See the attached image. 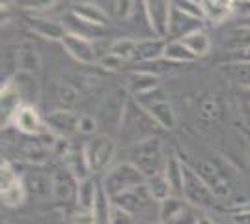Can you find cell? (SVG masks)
I'll use <instances>...</instances> for the list:
<instances>
[{"label":"cell","mask_w":250,"mask_h":224,"mask_svg":"<svg viewBox=\"0 0 250 224\" xmlns=\"http://www.w3.org/2000/svg\"><path fill=\"white\" fill-rule=\"evenodd\" d=\"M0 105H2V127H8L11 120L15 116V112L24 105L22 97L19 92L15 90V86L10 81L2 84V92H0Z\"/></svg>","instance_id":"19"},{"label":"cell","mask_w":250,"mask_h":224,"mask_svg":"<svg viewBox=\"0 0 250 224\" xmlns=\"http://www.w3.org/2000/svg\"><path fill=\"white\" fill-rule=\"evenodd\" d=\"M231 221H233V224H250V205L231 213Z\"/></svg>","instance_id":"52"},{"label":"cell","mask_w":250,"mask_h":224,"mask_svg":"<svg viewBox=\"0 0 250 224\" xmlns=\"http://www.w3.org/2000/svg\"><path fill=\"white\" fill-rule=\"evenodd\" d=\"M136 0H114V15L120 21H127L133 17Z\"/></svg>","instance_id":"44"},{"label":"cell","mask_w":250,"mask_h":224,"mask_svg":"<svg viewBox=\"0 0 250 224\" xmlns=\"http://www.w3.org/2000/svg\"><path fill=\"white\" fill-rule=\"evenodd\" d=\"M224 47L229 53H241L250 49V28L249 26H239L235 30H231L224 41Z\"/></svg>","instance_id":"34"},{"label":"cell","mask_w":250,"mask_h":224,"mask_svg":"<svg viewBox=\"0 0 250 224\" xmlns=\"http://www.w3.org/2000/svg\"><path fill=\"white\" fill-rule=\"evenodd\" d=\"M144 183H146L144 174L138 170L133 163L127 161V163H120V164L112 166L110 170L104 172L103 180H101V189L108 198H114L118 194L140 187Z\"/></svg>","instance_id":"4"},{"label":"cell","mask_w":250,"mask_h":224,"mask_svg":"<svg viewBox=\"0 0 250 224\" xmlns=\"http://www.w3.org/2000/svg\"><path fill=\"white\" fill-rule=\"evenodd\" d=\"M56 99L63 107H71L81 99V88H77L71 82H60L56 88Z\"/></svg>","instance_id":"37"},{"label":"cell","mask_w":250,"mask_h":224,"mask_svg":"<svg viewBox=\"0 0 250 224\" xmlns=\"http://www.w3.org/2000/svg\"><path fill=\"white\" fill-rule=\"evenodd\" d=\"M151 28L157 38H167L170 15H172V0H146Z\"/></svg>","instance_id":"15"},{"label":"cell","mask_w":250,"mask_h":224,"mask_svg":"<svg viewBox=\"0 0 250 224\" xmlns=\"http://www.w3.org/2000/svg\"><path fill=\"white\" fill-rule=\"evenodd\" d=\"M177 67V64L174 62H170L167 58H157L153 62H147V64H140V69H144V71H149V73L153 75H163V73H170V71H174Z\"/></svg>","instance_id":"42"},{"label":"cell","mask_w":250,"mask_h":224,"mask_svg":"<svg viewBox=\"0 0 250 224\" xmlns=\"http://www.w3.org/2000/svg\"><path fill=\"white\" fill-rule=\"evenodd\" d=\"M97 118L90 116V114H81V120H79V133L83 135H88V137H95L97 133Z\"/></svg>","instance_id":"47"},{"label":"cell","mask_w":250,"mask_h":224,"mask_svg":"<svg viewBox=\"0 0 250 224\" xmlns=\"http://www.w3.org/2000/svg\"><path fill=\"white\" fill-rule=\"evenodd\" d=\"M181 198H185L192 207L196 209H209L215 205V194L209 189V185L204 182V178L200 176L196 168L188 166L187 163H183V194Z\"/></svg>","instance_id":"5"},{"label":"cell","mask_w":250,"mask_h":224,"mask_svg":"<svg viewBox=\"0 0 250 224\" xmlns=\"http://www.w3.org/2000/svg\"><path fill=\"white\" fill-rule=\"evenodd\" d=\"M60 43H62L63 49H65V53L69 54L75 62H79V64H83V65L97 64L99 58H97V51H95L92 40L67 32Z\"/></svg>","instance_id":"10"},{"label":"cell","mask_w":250,"mask_h":224,"mask_svg":"<svg viewBox=\"0 0 250 224\" xmlns=\"http://www.w3.org/2000/svg\"><path fill=\"white\" fill-rule=\"evenodd\" d=\"M110 202L114 204L116 207H120V209H124V211L136 217L140 211H144L147 205L153 202V198H151L146 183H144L140 187H135L131 191H125L122 194L114 196V198H110Z\"/></svg>","instance_id":"14"},{"label":"cell","mask_w":250,"mask_h":224,"mask_svg":"<svg viewBox=\"0 0 250 224\" xmlns=\"http://www.w3.org/2000/svg\"><path fill=\"white\" fill-rule=\"evenodd\" d=\"M161 131H163L161 125L136 103L135 99L127 101L124 116H122V123H120V135L124 139H127L131 144H135L140 140L159 137Z\"/></svg>","instance_id":"2"},{"label":"cell","mask_w":250,"mask_h":224,"mask_svg":"<svg viewBox=\"0 0 250 224\" xmlns=\"http://www.w3.org/2000/svg\"><path fill=\"white\" fill-rule=\"evenodd\" d=\"M237 105H239V114L243 118V123L250 127V90L241 88L239 96H237Z\"/></svg>","instance_id":"45"},{"label":"cell","mask_w":250,"mask_h":224,"mask_svg":"<svg viewBox=\"0 0 250 224\" xmlns=\"http://www.w3.org/2000/svg\"><path fill=\"white\" fill-rule=\"evenodd\" d=\"M67 224H95V215H94V211L77 207L73 213L69 215Z\"/></svg>","instance_id":"48"},{"label":"cell","mask_w":250,"mask_h":224,"mask_svg":"<svg viewBox=\"0 0 250 224\" xmlns=\"http://www.w3.org/2000/svg\"><path fill=\"white\" fill-rule=\"evenodd\" d=\"M51 174H52V198L63 204L75 202L77 200V191H79V180L65 166L54 168Z\"/></svg>","instance_id":"12"},{"label":"cell","mask_w":250,"mask_h":224,"mask_svg":"<svg viewBox=\"0 0 250 224\" xmlns=\"http://www.w3.org/2000/svg\"><path fill=\"white\" fill-rule=\"evenodd\" d=\"M135 45H136V40H133V38H118L116 41L110 43L108 51L118 54V56H122V58L127 60V62H131V56H133V51H135Z\"/></svg>","instance_id":"39"},{"label":"cell","mask_w":250,"mask_h":224,"mask_svg":"<svg viewBox=\"0 0 250 224\" xmlns=\"http://www.w3.org/2000/svg\"><path fill=\"white\" fill-rule=\"evenodd\" d=\"M17 182H21V174L13 168L10 161H2V164H0V191L10 189Z\"/></svg>","instance_id":"38"},{"label":"cell","mask_w":250,"mask_h":224,"mask_svg":"<svg viewBox=\"0 0 250 224\" xmlns=\"http://www.w3.org/2000/svg\"><path fill=\"white\" fill-rule=\"evenodd\" d=\"M229 60H237V62H250V49L241 51V53H233Z\"/></svg>","instance_id":"53"},{"label":"cell","mask_w":250,"mask_h":224,"mask_svg":"<svg viewBox=\"0 0 250 224\" xmlns=\"http://www.w3.org/2000/svg\"><path fill=\"white\" fill-rule=\"evenodd\" d=\"M220 73L226 79L233 81L241 88L250 90V62H237V60H229L228 64L220 65Z\"/></svg>","instance_id":"27"},{"label":"cell","mask_w":250,"mask_h":224,"mask_svg":"<svg viewBox=\"0 0 250 224\" xmlns=\"http://www.w3.org/2000/svg\"><path fill=\"white\" fill-rule=\"evenodd\" d=\"M165 176H167L170 189L174 196H181L183 194V161L172 155L167 161V168H165Z\"/></svg>","instance_id":"29"},{"label":"cell","mask_w":250,"mask_h":224,"mask_svg":"<svg viewBox=\"0 0 250 224\" xmlns=\"http://www.w3.org/2000/svg\"><path fill=\"white\" fill-rule=\"evenodd\" d=\"M231 15L239 17L241 21L250 19V0H233V4H231Z\"/></svg>","instance_id":"50"},{"label":"cell","mask_w":250,"mask_h":224,"mask_svg":"<svg viewBox=\"0 0 250 224\" xmlns=\"http://www.w3.org/2000/svg\"><path fill=\"white\" fill-rule=\"evenodd\" d=\"M69 11L75 13L79 19L86 21L88 24H94L97 28L108 26V13L94 2H75Z\"/></svg>","instance_id":"22"},{"label":"cell","mask_w":250,"mask_h":224,"mask_svg":"<svg viewBox=\"0 0 250 224\" xmlns=\"http://www.w3.org/2000/svg\"><path fill=\"white\" fill-rule=\"evenodd\" d=\"M179 41L183 43V45H185V47H187L188 51L194 54L196 58L206 56V54L209 53V49H211V40H209L208 32H206L204 28L187 34V36H185V38H181Z\"/></svg>","instance_id":"30"},{"label":"cell","mask_w":250,"mask_h":224,"mask_svg":"<svg viewBox=\"0 0 250 224\" xmlns=\"http://www.w3.org/2000/svg\"><path fill=\"white\" fill-rule=\"evenodd\" d=\"M10 125H13L19 133L26 135V137H40L42 133L47 131L45 118H42V114L38 112V108L34 107V105H22L15 112V116H13Z\"/></svg>","instance_id":"11"},{"label":"cell","mask_w":250,"mask_h":224,"mask_svg":"<svg viewBox=\"0 0 250 224\" xmlns=\"http://www.w3.org/2000/svg\"><path fill=\"white\" fill-rule=\"evenodd\" d=\"M63 166L71 172L79 182L88 180L90 176H94L92 170H90V163H88V157H86V148L84 146H75L73 144V148L69 149V153L63 159Z\"/></svg>","instance_id":"21"},{"label":"cell","mask_w":250,"mask_h":224,"mask_svg":"<svg viewBox=\"0 0 250 224\" xmlns=\"http://www.w3.org/2000/svg\"><path fill=\"white\" fill-rule=\"evenodd\" d=\"M127 64V60H124L122 56H118V54L114 53H108L103 54L99 60H97V65L101 67V69H104V71H120V69H124V65Z\"/></svg>","instance_id":"43"},{"label":"cell","mask_w":250,"mask_h":224,"mask_svg":"<svg viewBox=\"0 0 250 224\" xmlns=\"http://www.w3.org/2000/svg\"><path fill=\"white\" fill-rule=\"evenodd\" d=\"M194 224H215V221H213V219H211V217H208V215H198V217H196V223Z\"/></svg>","instance_id":"54"},{"label":"cell","mask_w":250,"mask_h":224,"mask_svg":"<svg viewBox=\"0 0 250 224\" xmlns=\"http://www.w3.org/2000/svg\"><path fill=\"white\" fill-rule=\"evenodd\" d=\"M168 157L165 155V148L159 137L140 140L131 144L129 148V163H133L138 170L144 174V178H153L159 174H165Z\"/></svg>","instance_id":"3"},{"label":"cell","mask_w":250,"mask_h":224,"mask_svg":"<svg viewBox=\"0 0 250 224\" xmlns=\"http://www.w3.org/2000/svg\"><path fill=\"white\" fill-rule=\"evenodd\" d=\"M110 224H135V215L127 213V211L116 207L112 204V207H110Z\"/></svg>","instance_id":"49"},{"label":"cell","mask_w":250,"mask_h":224,"mask_svg":"<svg viewBox=\"0 0 250 224\" xmlns=\"http://www.w3.org/2000/svg\"><path fill=\"white\" fill-rule=\"evenodd\" d=\"M196 172L204 178L217 198H233L237 192V170L220 155H211L198 163Z\"/></svg>","instance_id":"1"},{"label":"cell","mask_w":250,"mask_h":224,"mask_svg":"<svg viewBox=\"0 0 250 224\" xmlns=\"http://www.w3.org/2000/svg\"><path fill=\"white\" fill-rule=\"evenodd\" d=\"M84 148L94 176L110 170V163L116 157V142L108 135H95L84 144Z\"/></svg>","instance_id":"7"},{"label":"cell","mask_w":250,"mask_h":224,"mask_svg":"<svg viewBox=\"0 0 250 224\" xmlns=\"http://www.w3.org/2000/svg\"><path fill=\"white\" fill-rule=\"evenodd\" d=\"M26 26L32 34H36L38 38L47 40V41H62L63 36L67 34L63 22L45 19V17H36V15L26 19Z\"/></svg>","instance_id":"16"},{"label":"cell","mask_w":250,"mask_h":224,"mask_svg":"<svg viewBox=\"0 0 250 224\" xmlns=\"http://www.w3.org/2000/svg\"><path fill=\"white\" fill-rule=\"evenodd\" d=\"M224 110H226V103H224V97L220 96L219 92H208V94L200 97L198 112L204 120L217 122L224 116Z\"/></svg>","instance_id":"26"},{"label":"cell","mask_w":250,"mask_h":224,"mask_svg":"<svg viewBox=\"0 0 250 224\" xmlns=\"http://www.w3.org/2000/svg\"><path fill=\"white\" fill-rule=\"evenodd\" d=\"M198 209L181 196H170L159 204V224H194Z\"/></svg>","instance_id":"8"},{"label":"cell","mask_w":250,"mask_h":224,"mask_svg":"<svg viewBox=\"0 0 250 224\" xmlns=\"http://www.w3.org/2000/svg\"><path fill=\"white\" fill-rule=\"evenodd\" d=\"M51 155V146H47L40 137H34V140L28 142L22 149V157L28 161L32 166H42Z\"/></svg>","instance_id":"28"},{"label":"cell","mask_w":250,"mask_h":224,"mask_svg":"<svg viewBox=\"0 0 250 224\" xmlns=\"http://www.w3.org/2000/svg\"><path fill=\"white\" fill-rule=\"evenodd\" d=\"M17 62H19V71H24V73L36 75L42 67V58L38 51L32 47H21L17 51Z\"/></svg>","instance_id":"35"},{"label":"cell","mask_w":250,"mask_h":224,"mask_svg":"<svg viewBox=\"0 0 250 224\" xmlns=\"http://www.w3.org/2000/svg\"><path fill=\"white\" fill-rule=\"evenodd\" d=\"M101 185L95 180L94 176H90L88 180L79 182V191H77V200L75 205L81 207V209H88V211H94L97 200H99V194H101Z\"/></svg>","instance_id":"25"},{"label":"cell","mask_w":250,"mask_h":224,"mask_svg":"<svg viewBox=\"0 0 250 224\" xmlns=\"http://www.w3.org/2000/svg\"><path fill=\"white\" fill-rule=\"evenodd\" d=\"M202 28V21L196 17H190L187 13H181L172 8V15H170V24H168V36H172L174 40H181L187 34L200 30Z\"/></svg>","instance_id":"23"},{"label":"cell","mask_w":250,"mask_h":224,"mask_svg":"<svg viewBox=\"0 0 250 224\" xmlns=\"http://www.w3.org/2000/svg\"><path fill=\"white\" fill-rule=\"evenodd\" d=\"M0 196H2V204H4L6 207H11V209L21 207L22 204L26 202V198H28V192L24 189L22 178H21V182H17L13 187L6 189V191H0Z\"/></svg>","instance_id":"36"},{"label":"cell","mask_w":250,"mask_h":224,"mask_svg":"<svg viewBox=\"0 0 250 224\" xmlns=\"http://www.w3.org/2000/svg\"><path fill=\"white\" fill-rule=\"evenodd\" d=\"M165 47H167V40H163V38H142V40H136L131 62H136V64L140 65L147 64V62H153L157 58H163Z\"/></svg>","instance_id":"17"},{"label":"cell","mask_w":250,"mask_h":224,"mask_svg":"<svg viewBox=\"0 0 250 224\" xmlns=\"http://www.w3.org/2000/svg\"><path fill=\"white\" fill-rule=\"evenodd\" d=\"M127 101H129V97H127L125 92H122V90L112 92L110 96L104 99L101 108H99L101 118H103L106 123H112L114 127L120 129V123H122V116H124Z\"/></svg>","instance_id":"18"},{"label":"cell","mask_w":250,"mask_h":224,"mask_svg":"<svg viewBox=\"0 0 250 224\" xmlns=\"http://www.w3.org/2000/svg\"><path fill=\"white\" fill-rule=\"evenodd\" d=\"M159 86V77L149 71H144V69H136L133 73H129L127 77V92L133 97L144 96V94H149L153 92Z\"/></svg>","instance_id":"20"},{"label":"cell","mask_w":250,"mask_h":224,"mask_svg":"<svg viewBox=\"0 0 250 224\" xmlns=\"http://www.w3.org/2000/svg\"><path fill=\"white\" fill-rule=\"evenodd\" d=\"M58 0H19V6L28 11H45L52 10Z\"/></svg>","instance_id":"46"},{"label":"cell","mask_w":250,"mask_h":224,"mask_svg":"<svg viewBox=\"0 0 250 224\" xmlns=\"http://www.w3.org/2000/svg\"><path fill=\"white\" fill-rule=\"evenodd\" d=\"M163 58H167V60L174 62V64H177V65L188 64V62H194V60H196V56L190 53L179 40H170V41H167Z\"/></svg>","instance_id":"32"},{"label":"cell","mask_w":250,"mask_h":224,"mask_svg":"<svg viewBox=\"0 0 250 224\" xmlns=\"http://www.w3.org/2000/svg\"><path fill=\"white\" fill-rule=\"evenodd\" d=\"M63 26H65V30L71 34H77V36H83V38H88V40H92V36H95V34H101V30L103 28H97V26H94V24H88L86 21H83V19H79L75 13H71V11H67L65 15H63Z\"/></svg>","instance_id":"31"},{"label":"cell","mask_w":250,"mask_h":224,"mask_svg":"<svg viewBox=\"0 0 250 224\" xmlns=\"http://www.w3.org/2000/svg\"><path fill=\"white\" fill-rule=\"evenodd\" d=\"M79 120L81 114H77L69 108H56L45 116V127L58 139H71L79 133Z\"/></svg>","instance_id":"9"},{"label":"cell","mask_w":250,"mask_h":224,"mask_svg":"<svg viewBox=\"0 0 250 224\" xmlns=\"http://www.w3.org/2000/svg\"><path fill=\"white\" fill-rule=\"evenodd\" d=\"M146 187H147V191H149V194H151V198H153V202H157V204L165 202L170 196H174V194H172V189H170V183H168L165 174L147 178Z\"/></svg>","instance_id":"33"},{"label":"cell","mask_w":250,"mask_h":224,"mask_svg":"<svg viewBox=\"0 0 250 224\" xmlns=\"http://www.w3.org/2000/svg\"><path fill=\"white\" fill-rule=\"evenodd\" d=\"M21 178L28 196L36 198V200H49V198H52V174L34 166L28 172H24Z\"/></svg>","instance_id":"13"},{"label":"cell","mask_w":250,"mask_h":224,"mask_svg":"<svg viewBox=\"0 0 250 224\" xmlns=\"http://www.w3.org/2000/svg\"><path fill=\"white\" fill-rule=\"evenodd\" d=\"M172 8L181 13H187L190 17H196L200 21L206 19V11L200 4H194V2H188V0H172Z\"/></svg>","instance_id":"41"},{"label":"cell","mask_w":250,"mask_h":224,"mask_svg":"<svg viewBox=\"0 0 250 224\" xmlns=\"http://www.w3.org/2000/svg\"><path fill=\"white\" fill-rule=\"evenodd\" d=\"M133 99L155 120L163 131H170L176 127V112H174L172 103L168 101L167 94L163 92V88H157L149 94L133 97Z\"/></svg>","instance_id":"6"},{"label":"cell","mask_w":250,"mask_h":224,"mask_svg":"<svg viewBox=\"0 0 250 224\" xmlns=\"http://www.w3.org/2000/svg\"><path fill=\"white\" fill-rule=\"evenodd\" d=\"M241 26H249V28H250V19H247V21H241Z\"/></svg>","instance_id":"55"},{"label":"cell","mask_w":250,"mask_h":224,"mask_svg":"<svg viewBox=\"0 0 250 224\" xmlns=\"http://www.w3.org/2000/svg\"><path fill=\"white\" fill-rule=\"evenodd\" d=\"M73 148V144L69 142V139H56L54 140V144H52V155L54 157H58V159H65V155L69 153V149Z\"/></svg>","instance_id":"51"},{"label":"cell","mask_w":250,"mask_h":224,"mask_svg":"<svg viewBox=\"0 0 250 224\" xmlns=\"http://www.w3.org/2000/svg\"><path fill=\"white\" fill-rule=\"evenodd\" d=\"M110 207H112L110 198L101 191L99 200H97V205H95V209H94L95 224H110Z\"/></svg>","instance_id":"40"},{"label":"cell","mask_w":250,"mask_h":224,"mask_svg":"<svg viewBox=\"0 0 250 224\" xmlns=\"http://www.w3.org/2000/svg\"><path fill=\"white\" fill-rule=\"evenodd\" d=\"M10 82L19 92V96L22 97L24 105H34L38 101V97H40V82H38V77L34 73L19 71Z\"/></svg>","instance_id":"24"}]
</instances>
